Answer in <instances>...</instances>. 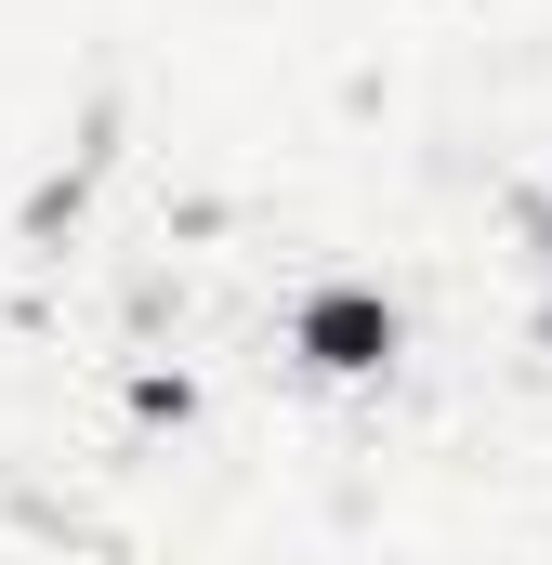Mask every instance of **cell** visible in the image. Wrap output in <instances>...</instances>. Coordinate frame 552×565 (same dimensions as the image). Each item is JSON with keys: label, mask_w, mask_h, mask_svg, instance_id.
Instances as JSON below:
<instances>
[{"label": "cell", "mask_w": 552, "mask_h": 565, "mask_svg": "<svg viewBox=\"0 0 552 565\" xmlns=\"http://www.w3.org/2000/svg\"><path fill=\"white\" fill-rule=\"evenodd\" d=\"M289 355H302L316 382H382V369L408 355V302L382 277H316L289 302Z\"/></svg>", "instance_id": "1"}, {"label": "cell", "mask_w": 552, "mask_h": 565, "mask_svg": "<svg viewBox=\"0 0 552 565\" xmlns=\"http://www.w3.org/2000/svg\"><path fill=\"white\" fill-rule=\"evenodd\" d=\"M132 408H145V422H184V408H198V382H184V369H145Z\"/></svg>", "instance_id": "2"}]
</instances>
